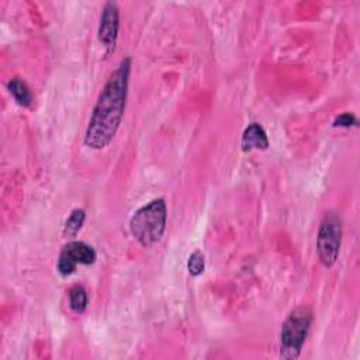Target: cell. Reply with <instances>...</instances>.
I'll return each instance as SVG.
<instances>
[{
    "instance_id": "cell-1",
    "label": "cell",
    "mask_w": 360,
    "mask_h": 360,
    "mask_svg": "<svg viewBox=\"0 0 360 360\" xmlns=\"http://www.w3.org/2000/svg\"><path fill=\"white\" fill-rule=\"evenodd\" d=\"M129 70L131 59L124 58L104 84L86 128V146L103 149L115 136L125 111Z\"/></svg>"
},
{
    "instance_id": "cell-3",
    "label": "cell",
    "mask_w": 360,
    "mask_h": 360,
    "mask_svg": "<svg viewBox=\"0 0 360 360\" xmlns=\"http://www.w3.org/2000/svg\"><path fill=\"white\" fill-rule=\"evenodd\" d=\"M312 322V311L308 307H297L290 312L281 326L280 333V356L291 360L301 353L305 338Z\"/></svg>"
},
{
    "instance_id": "cell-5",
    "label": "cell",
    "mask_w": 360,
    "mask_h": 360,
    "mask_svg": "<svg viewBox=\"0 0 360 360\" xmlns=\"http://www.w3.org/2000/svg\"><path fill=\"white\" fill-rule=\"evenodd\" d=\"M96 252L90 245L80 240H73L63 246L56 269L62 276H70L75 273L77 264H93Z\"/></svg>"
},
{
    "instance_id": "cell-11",
    "label": "cell",
    "mask_w": 360,
    "mask_h": 360,
    "mask_svg": "<svg viewBox=\"0 0 360 360\" xmlns=\"http://www.w3.org/2000/svg\"><path fill=\"white\" fill-rule=\"evenodd\" d=\"M204 267H205L204 253L201 250H194L188 256V262H187V269H188L190 274L191 276H200L204 271Z\"/></svg>"
},
{
    "instance_id": "cell-12",
    "label": "cell",
    "mask_w": 360,
    "mask_h": 360,
    "mask_svg": "<svg viewBox=\"0 0 360 360\" xmlns=\"http://www.w3.org/2000/svg\"><path fill=\"white\" fill-rule=\"evenodd\" d=\"M356 125H357V118L352 112H343L339 117H336L333 121V127H339V128H350Z\"/></svg>"
},
{
    "instance_id": "cell-10",
    "label": "cell",
    "mask_w": 360,
    "mask_h": 360,
    "mask_svg": "<svg viewBox=\"0 0 360 360\" xmlns=\"http://www.w3.org/2000/svg\"><path fill=\"white\" fill-rule=\"evenodd\" d=\"M69 305L73 312L82 314L87 307V295L86 290L82 285H75L69 291Z\"/></svg>"
},
{
    "instance_id": "cell-6",
    "label": "cell",
    "mask_w": 360,
    "mask_h": 360,
    "mask_svg": "<svg viewBox=\"0 0 360 360\" xmlns=\"http://www.w3.org/2000/svg\"><path fill=\"white\" fill-rule=\"evenodd\" d=\"M120 28V10L117 3L108 1L104 4L100 25H98V41L107 48V53H111L117 44Z\"/></svg>"
},
{
    "instance_id": "cell-2",
    "label": "cell",
    "mask_w": 360,
    "mask_h": 360,
    "mask_svg": "<svg viewBox=\"0 0 360 360\" xmlns=\"http://www.w3.org/2000/svg\"><path fill=\"white\" fill-rule=\"evenodd\" d=\"M167 210L163 198H156L134 212L129 221L132 236L145 248L159 242L166 229Z\"/></svg>"
},
{
    "instance_id": "cell-9",
    "label": "cell",
    "mask_w": 360,
    "mask_h": 360,
    "mask_svg": "<svg viewBox=\"0 0 360 360\" xmlns=\"http://www.w3.org/2000/svg\"><path fill=\"white\" fill-rule=\"evenodd\" d=\"M84 218H86V212L82 208H76L70 212L69 218L66 219L65 222V226H63V235L65 236H76L77 232L82 229L83 226V222H84Z\"/></svg>"
},
{
    "instance_id": "cell-8",
    "label": "cell",
    "mask_w": 360,
    "mask_h": 360,
    "mask_svg": "<svg viewBox=\"0 0 360 360\" xmlns=\"http://www.w3.org/2000/svg\"><path fill=\"white\" fill-rule=\"evenodd\" d=\"M7 89L10 91V94L14 97V100L17 101V104H20L22 107L31 105L32 94H31L28 86L25 84V82H22L18 77H14L7 83Z\"/></svg>"
},
{
    "instance_id": "cell-7",
    "label": "cell",
    "mask_w": 360,
    "mask_h": 360,
    "mask_svg": "<svg viewBox=\"0 0 360 360\" xmlns=\"http://www.w3.org/2000/svg\"><path fill=\"white\" fill-rule=\"evenodd\" d=\"M242 150L248 152L252 149H267L269 148V138L263 127L257 122H252L242 135Z\"/></svg>"
},
{
    "instance_id": "cell-4",
    "label": "cell",
    "mask_w": 360,
    "mask_h": 360,
    "mask_svg": "<svg viewBox=\"0 0 360 360\" xmlns=\"http://www.w3.org/2000/svg\"><path fill=\"white\" fill-rule=\"evenodd\" d=\"M342 242V219L335 211L323 214L318 236H316V252L321 263L325 267H332L339 256Z\"/></svg>"
}]
</instances>
